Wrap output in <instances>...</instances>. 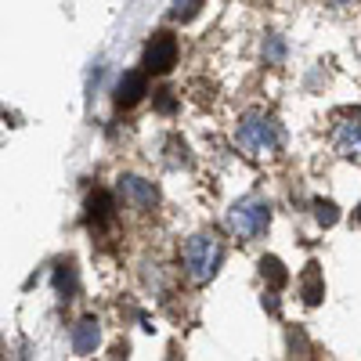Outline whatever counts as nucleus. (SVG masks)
I'll list each match as a JSON object with an SVG mask.
<instances>
[{"mask_svg": "<svg viewBox=\"0 0 361 361\" xmlns=\"http://www.w3.org/2000/svg\"><path fill=\"white\" fill-rule=\"evenodd\" d=\"M221 257H224V246L214 231H199L192 235L185 250H180V264H185V275L195 282V286H206L209 279L217 275L221 267Z\"/></svg>", "mask_w": 361, "mask_h": 361, "instance_id": "1", "label": "nucleus"}, {"mask_svg": "<svg viewBox=\"0 0 361 361\" xmlns=\"http://www.w3.org/2000/svg\"><path fill=\"white\" fill-rule=\"evenodd\" d=\"M235 137H238V148H243V152L267 156V152H275V148H279V123L267 112L253 109V112H246L243 119H238Z\"/></svg>", "mask_w": 361, "mask_h": 361, "instance_id": "2", "label": "nucleus"}, {"mask_svg": "<svg viewBox=\"0 0 361 361\" xmlns=\"http://www.w3.org/2000/svg\"><path fill=\"white\" fill-rule=\"evenodd\" d=\"M267 224H271V206L264 199H243L228 209V228H231V235L243 238V243L260 238L267 231Z\"/></svg>", "mask_w": 361, "mask_h": 361, "instance_id": "3", "label": "nucleus"}, {"mask_svg": "<svg viewBox=\"0 0 361 361\" xmlns=\"http://www.w3.org/2000/svg\"><path fill=\"white\" fill-rule=\"evenodd\" d=\"M177 62V37L170 33H156L145 47V69L148 73H170Z\"/></svg>", "mask_w": 361, "mask_h": 361, "instance_id": "4", "label": "nucleus"}, {"mask_svg": "<svg viewBox=\"0 0 361 361\" xmlns=\"http://www.w3.org/2000/svg\"><path fill=\"white\" fill-rule=\"evenodd\" d=\"M119 195H123V202L130 209H141V214L145 209H156V202H159L156 185L145 177H119Z\"/></svg>", "mask_w": 361, "mask_h": 361, "instance_id": "5", "label": "nucleus"}, {"mask_svg": "<svg viewBox=\"0 0 361 361\" xmlns=\"http://www.w3.org/2000/svg\"><path fill=\"white\" fill-rule=\"evenodd\" d=\"M148 94V80H145V73H123V80L116 83V105L119 109H134L141 98Z\"/></svg>", "mask_w": 361, "mask_h": 361, "instance_id": "6", "label": "nucleus"}, {"mask_svg": "<svg viewBox=\"0 0 361 361\" xmlns=\"http://www.w3.org/2000/svg\"><path fill=\"white\" fill-rule=\"evenodd\" d=\"M333 145L340 156H354L361 159V116L357 119H347V123H336L333 130Z\"/></svg>", "mask_w": 361, "mask_h": 361, "instance_id": "7", "label": "nucleus"}, {"mask_svg": "<svg viewBox=\"0 0 361 361\" xmlns=\"http://www.w3.org/2000/svg\"><path fill=\"white\" fill-rule=\"evenodd\" d=\"M98 340H102V329H98V318H80V322L73 325V350H76L80 357H87V354H94Z\"/></svg>", "mask_w": 361, "mask_h": 361, "instance_id": "8", "label": "nucleus"}, {"mask_svg": "<svg viewBox=\"0 0 361 361\" xmlns=\"http://www.w3.org/2000/svg\"><path fill=\"white\" fill-rule=\"evenodd\" d=\"M300 296H304V304H307V307L322 304L325 282H322V264H318V260H311V264L304 267V275H300Z\"/></svg>", "mask_w": 361, "mask_h": 361, "instance_id": "9", "label": "nucleus"}, {"mask_svg": "<svg viewBox=\"0 0 361 361\" xmlns=\"http://www.w3.org/2000/svg\"><path fill=\"white\" fill-rule=\"evenodd\" d=\"M87 209H90V224L94 228H105L109 221H112V195L109 192H94L90 195V202H87Z\"/></svg>", "mask_w": 361, "mask_h": 361, "instance_id": "10", "label": "nucleus"}, {"mask_svg": "<svg viewBox=\"0 0 361 361\" xmlns=\"http://www.w3.org/2000/svg\"><path fill=\"white\" fill-rule=\"evenodd\" d=\"M260 275H264V282L271 289H282L289 282V271H286V264L279 257H260Z\"/></svg>", "mask_w": 361, "mask_h": 361, "instance_id": "11", "label": "nucleus"}, {"mask_svg": "<svg viewBox=\"0 0 361 361\" xmlns=\"http://www.w3.org/2000/svg\"><path fill=\"white\" fill-rule=\"evenodd\" d=\"M54 286H58V293H62V300H73L76 296V267L73 264H62L54 271Z\"/></svg>", "mask_w": 361, "mask_h": 361, "instance_id": "12", "label": "nucleus"}, {"mask_svg": "<svg viewBox=\"0 0 361 361\" xmlns=\"http://www.w3.org/2000/svg\"><path fill=\"white\" fill-rule=\"evenodd\" d=\"M314 217H318L322 228H333L340 221V209H336V202H329V199H314Z\"/></svg>", "mask_w": 361, "mask_h": 361, "instance_id": "13", "label": "nucleus"}, {"mask_svg": "<svg viewBox=\"0 0 361 361\" xmlns=\"http://www.w3.org/2000/svg\"><path fill=\"white\" fill-rule=\"evenodd\" d=\"M202 4H206V0H173V11H170V15H173L177 22H192Z\"/></svg>", "mask_w": 361, "mask_h": 361, "instance_id": "14", "label": "nucleus"}, {"mask_svg": "<svg viewBox=\"0 0 361 361\" xmlns=\"http://www.w3.org/2000/svg\"><path fill=\"white\" fill-rule=\"evenodd\" d=\"M264 58H267V62H282V58H286V44H282L279 37H271V40L264 44Z\"/></svg>", "mask_w": 361, "mask_h": 361, "instance_id": "15", "label": "nucleus"}, {"mask_svg": "<svg viewBox=\"0 0 361 361\" xmlns=\"http://www.w3.org/2000/svg\"><path fill=\"white\" fill-rule=\"evenodd\" d=\"M156 109H159L163 116H170V112L177 109V98H173V90H156Z\"/></svg>", "mask_w": 361, "mask_h": 361, "instance_id": "16", "label": "nucleus"}, {"mask_svg": "<svg viewBox=\"0 0 361 361\" xmlns=\"http://www.w3.org/2000/svg\"><path fill=\"white\" fill-rule=\"evenodd\" d=\"M289 350H293V357H296V350H300V357H307V336L300 333V329L289 333Z\"/></svg>", "mask_w": 361, "mask_h": 361, "instance_id": "17", "label": "nucleus"}, {"mask_svg": "<svg viewBox=\"0 0 361 361\" xmlns=\"http://www.w3.org/2000/svg\"><path fill=\"white\" fill-rule=\"evenodd\" d=\"M275 293H279V289H275ZM275 293H271V296H264V307H267L271 314H279V296H275Z\"/></svg>", "mask_w": 361, "mask_h": 361, "instance_id": "18", "label": "nucleus"}, {"mask_svg": "<svg viewBox=\"0 0 361 361\" xmlns=\"http://www.w3.org/2000/svg\"><path fill=\"white\" fill-rule=\"evenodd\" d=\"M354 224H361V206H357V214H354Z\"/></svg>", "mask_w": 361, "mask_h": 361, "instance_id": "19", "label": "nucleus"}, {"mask_svg": "<svg viewBox=\"0 0 361 361\" xmlns=\"http://www.w3.org/2000/svg\"><path fill=\"white\" fill-rule=\"evenodd\" d=\"M336 4H347V0H336Z\"/></svg>", "mask_w": 361, "mask_h": 361, "instance_id": "20", "label": "nucleus"}]
</instances>
